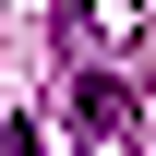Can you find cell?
<instances>
[{
    "label": "cell",
    "mask_w": 156,
    "mask_h": 156,
    "mask_svg": "<svg viewBox=\"0 0 156 156\" xmlns=\"http://www.w3.org/2000/svg\"><path fill=\"white\" fill-rule=\"evenodd\" d=\"M84 156H132V96L120 84H84Z\"/></svg>",
    "instance_id": "6da1fadb"
}]
</instances>
